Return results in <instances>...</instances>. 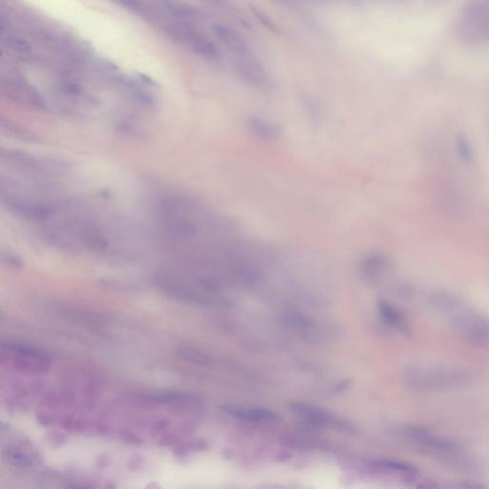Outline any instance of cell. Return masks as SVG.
Returning a JSON list of instances; mask_svg holds the SVG:
<instances>
[{
  "mask_svg": "<svg viewBox=\"0 0 489 489\" xmlns=\"http://www.w3.org/2000/svg\"><path fill=\"white\" fill-rule=\"evenodd\" d=\"M360 266L363 276L369 281H375L389 269L390 262L382 254H372L363 259Z\"/></svg>",
  "mask_w": 489,
  "mask_h": 489,
  "instance_id": "5bb4252c",
  "label": "cell"
},
{
  "mask_svg": "<svg viewBox=\"0 0 489 489\" xmlns=\"http://www.w3.org/2000/svg\"><path fill=\"white\" fill-rule=\"evenodd\" d=\"M0 88L2 94L12 103L37 111L47 110L46 100L27 80L20 78L2 77Z\"/></svg>",
  "mask_w": 489,
  "mask_h": 489,
  "instance_id": "8992f818",
  "label": "cell"
},
{
  "mask_svg": "<svg viewBox=\"0 0 489 489\" xmlns=\"http://www.w3.org/2000/svg\"><path fill=\"white\" fill-rule=\"evenodd\" d=\"M457 33L468 44L489 42V0H470L459 17Z\"/></svg>",
  "mask_w": 489,
  "mask_h": 489,
  "instance_id": "3957f363",
  "label": "cell"
},
{
  "mask_svg": "<svg viewBox=\"0 0 489 489\" xmlns=\"http://www.w3.org/2000/svg\"><path fill=\"white\" fill-rule=\"evenodd\" d=\"M235 68L239 75L249 85L260 89L272 88V82L268 72L253 55L237 57Z\"/></svg>",
  "mask_w": 489,
  "mask_h": 489,
  "instance_id": "9c48e42d",
  "label": "cell"
},
{
  "mask_svg": "<svg viewBox=\"0 0 489 489\" xmlns=\"http://www.w3.org/2000/svg\"><path fill=\"white\" fill-rule=\"evenodd\" d=\"M202 1L211 5V6L216 7V8L225 10L231 8V5L229 3V0H202Z\"/></svg>",
  "mask_w": 489,
  "mask_h": 489,
  "instance_id": "44dd1931",
  "label": "cell"
},
{
  "mask_svg": "<svg viewBox=\"0 0 489 489\" xmlns=\"http://www.w3.org/2000/svg\"><path fill=\"white\" fill-rule=\"evenodd\" d=\"M2 42H3L5 47L17 53V54L27 55L32 51L31 44L22 37L8 35L2 39Z\"/></svg>",
  "mask_w": 489,
  "mask_h": 489,
  "instance_id": "e0dca14e",
  "label": "cell"
},
{
  "mask_svg": "<svg viewBox=\"0 0 489 489\" xmlns=\"http://www.w3.org/2000/svg\"><path fill=\"white\" fill-rule=\"evenodd\" d=\"M289 410L292 414L306 420L312 425L320 427H330L344 432H355V426L345 418L332 414L331 412L304 402H292Z\"/></svg>",
  "mask_w": 489,
  "mask_h": 489,
  "instance_id": "52a82bcc",
  "label": "cell"
},
{
  "mask_svg": "<svg viewBox=\"0 0 489 489\" xmlns=\"http://www.w3.org/2000/svg\"><path fill=\"white\" fill-rule=\"evenodd\" d=\"M377 309H379L380 314L383 321L388 326L397 332H400V334H410L409 322H408L404 314L395 305H393L386 299H382L377 301Z\"/></svg>",
  "mask_w": 489,
  "mask_h": 489,
  "instance_id": "7c38bea8",
  "label": "cell"
},
{
  "mask_svg": "<svg viewBox=\"0 0 489 489\" xmlns=\"http://www.w3.org/2000/svg\"><path fill=\"white\" fill-rule=\"evenodd\" d=\"M1 261L2 263L9 265V266L15 267V268H17V267L21 266L22 264L19 257L9 253L5 254L4 251H2L1 254Z\"/></svg>",
  "mask_w": 489,
  "mask_h": 489,
  "instance_id": "ffe728a7",
  "label": "cell"
},
{
  "mask_svg": "<svg viewBox=\"0 0 489 489\" xmlns=\"http://www.w3.org/2000/svg\"><path fill=\"white\" fill-rule=\"evenodd\" d=\"M223 410L233 417L246 422L272 425L281 420V416L276 411L264 409V408H246L238 405H224Z\"/></svg>",
  "mask_w": 489,
  "mask_h": 489,
  "instance_id": "30bf717a",
  "label": "cell"
},
{
  "mask_svg": "<svg viewBox=\"0 0 489 489\" xmlns=\"http://www.w3.org/2000/svg\"><path fill=\"white\" fill-rule=\"evenodd\" d=\"M1 352L8 355L9 362L22 372L40 374L46 372L50 367L48 355L35 348L8 342L2 344Z\"/></svg>",
  "mask_w": 489,
  "mask_h": 489,
  "instance_id": "5b68a950",
  "label": "cell"
},
{
  "mask_svg": "<svg viewBox=\"0 0 489 489\" xmlns=\"http://www.w3.org/2000/svg\"><path fill=\"white\" fill-rule=\"evenodd\" d=\"M430 300L432 306L443 314L468 341L480 346H489L488 317L445 292H434Z\"/></svg>",
  "mask_w": 489,
  "mask_h": 489,
  "instance_id": "6da1fadb",
  "label": "cell"
},
{
  "mask_svg": "<svg viewBox=\"0 0 489 489\" xmlns=\"http://www.w3.org/2000/svg\"><path fill=\"white\" fill-rule=\"evenodd\" d=\"M403 435L411 442L423 450L437 453L438 455L453 456L460 452V446L453 441L436 435L432 431L422 426H407L403 428Z\"/></svg>",
  "mask_w": 489,
  "mask_h": 489,
  "instance_id": "ba28073f",
  "label": "cell"
},
{
  "mask_svg": "<svg viewBox=\"0 0 489 489\" xmlns=\"http://www.w3.org/2000/svg\"><path fill=\"white\" fill-rule=\"evenodd\" d=\"M7 453V461L9 463H12L14 465L22 466H30L32 465L31 460L28 456L25 455L24 453L19 452L16 450H9L6 451Z\"/></svg>",
  "mask_w": 489,
  "mask_h": 489,
  "instance_id": "ac0fdd59",
  "label": "cell"
},
{
  "mask_svg": "<svg viewBox=\"0 0 489 489\" xmlns=\"http://www.w3.org/2000/svg\"><path fill=\"white\" fill-rule=\"evenodd\" d=\"M181 354L186 359H190L191 362L197 363V364L201 365H211V359H209L208 355L202 354V353L198 351H194L193 349H183L181 350Z\"/></svg>",
  "mask_w": 489,
  "mask_h": 489,
  "instance_id": "d6986e66",
  "label": "cell"
},
{
  "mask_svg": "<svg viewBox=\"0 0 489 489\" xmlns=\"http://www.w3.org/2000/svg\"><path fill=\"white\" fill-rule=\"evenodd\" d=\"M407 384L420 392H445L465 389L474 382L473 373L461 367L414 365L404 373Z\"/></svg>",
  "mask_w": 489,
  "mask_h": 489,
  "instance_id": "7a4b0ae2",
  "label": "cell"
},
{
  "mask_svg": "<svg viewBox=\"0 0 489 489\" xmlns=\"http://www.w3.org/2000/svg\"><path fill=\"white\" fill-rule=\"evenodd\" d=\"M117 1L130 11L138 15L139 17H143L145 19H155L153 10L150 8L143 0H117Z\"/></svg>",
  "mask_w": 489,
  "mask_h": 489,
  "instance_id": "2e32d148",
  "label": "cell"
},
{
  "mask_svg": "<svg viewBox=\"0 0 489 489\" xmlns=\"http://www.w3.org/2000/svg\"><path fill=\"white\" fill-rule=\"evenodd\" d=\"M247 127L254 137L262 142H274L282 135L281 128L276 123L258 116H251L247 118Z\"/></svg>",
  "mask_w": 489,
  "mask_h": 489,
  "instance_id": "4fadbf2b",
  "label": "cell"
},
{
  "mask_svg": "<svg viewBox=\"0 0 489 489\" xmlns=\"http://www.w3.org/2000/svg\"><path fill=\"white\" fill-rule=\"evenodd\" d=\"M214 35L226 45L231 52L235 53L237 57L251 55V50L246 39L233 30V28L224 24H214L213 26Z\"/></svg>",
  "mask_w": 489,
  "mask_h": 489,
  "instance_id": "8fae6325",
  "label": "cell"
},
{
  "mask_svg": "<svg viewBox=\"0 0 489 489\" xmlns=\"http://www.w3.org/2000/svg\"><path fill=\"white\" fill-rule=\"evenodd\" d=\"M165 33L177 44L186 45L196 55L204 59L217 62L220 60L221 53L217 47L202 33L186 24H174L166 25Z\"/></svg>",
  "mask_w": 489,
  "mask_h": 489,
  "instance_id": "277c9868",
  "label": "cell"
},
{
  "mask_svg": "<svg viewBox=\"0 0 489 489\" xmlns=\"http://www.w3.org/2000/svg\"><path fill=\"white\" fill-rule=\"evenodd\" d=\"M157 1L166 12L179 19H195L200 16V12L197 10L179 0H157Z\"/></svg>",
  "mask_w": 489,
  "mask_h": 489,
  "instance_id": "9a60e30c",
  "label": "cell"
}]
</instances>
